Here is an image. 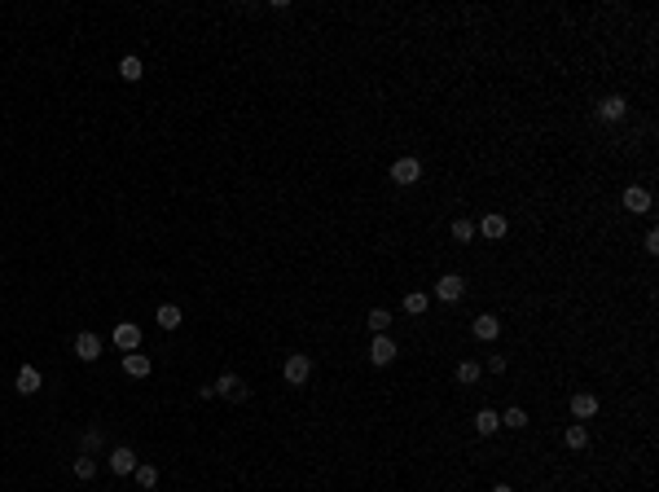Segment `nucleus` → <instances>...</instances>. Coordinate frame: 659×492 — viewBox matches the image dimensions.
I'll list each match as a JSON object with an SVG mask.
<instances>
[{"label":"nucleus","instance_id":"nucleus-1","mask_svg":"<svg viewBox=\"0 0 659 492\" xmlns=\"http://www.w3.org/2000/svg\"><path fill=\"white\" fill-rule=\"evenodd\" d=\"M282 378L291 382V387H304L308 378H313V361H308L304 352H295V356H286L282 361Z\"/></svg>","mask_w":659,"mask_h":492},{"label":"nucleus","instance_id":"nucleus-2","mask_svg":"<svg viewBox=\"0 0 659 492\" xmlns=\"http://www.w3.org/2000/svg\"><path fill=\"white\" fill-rule=\"evenodd\" d=\"M211 391H215V395H229V400H246V395H250V387H246V382L233 374V369H229V374H220V378H215V382H211Z\"/></svg>","mask_w":659,"mask_h":492},{"label":"nucleus","instance_id":"nucleus-3","mask_svg":"<svg viewBox=\"0 0 659 492\" xmlns=\"http://www.w3.org/2000/svg\"><path fill=\"white\" fill-rule=\"evenodd\" d=\"M391 181L395 185H417V181H422V163H417V159H395L391 163Z\"/></svg>","mask_w":659,"mask_h":492},{"label":"nucleus","instance_id":"nucleus-4","mask_svg":"<svg viewBox=\"0 0 659 492\" xmlns=\"http://www.w3.org/2000/svg\"><path fill=\"white\" fill-rule=\"evenodd\" d=\"M462 295H466V282L458 277V273H444V277L435 282V299H444V304H458Z\"/></svg>","mask_w":659,"mask_h":492},{"label":"nucleus","instance_id":"nucleus-5","mask_svg":"<svg viewBox=\"0 0 659 492\" xmlns=\"http://www.w3.org/2000/svg\"><path fill=\"white\" fill-rule=\"evenodd\" d=\"M395 352H400V347L391 343V334H374V347H369V361L374 365H391Z\"/></svg>","mask_w":659,"mask_h":492},{"label":"nucleus","instance_id":"nucleus-6","mask_svg":"<svg viewBox=\"0 0 659 492\" xmlns=\"http://www.w3.org/2000/svg\"><path fill=\"white\" fill-rule=\"evenodd\" d=\"M75 356H79V361H97V356H101V339L92 330L75 334Z\"/></svg>","mask_w":659,"mask_h":492},{"label":"nucleus","instance_id":"nucleus-7","mask_svg":"<svg viewBox=\"0 0 659 492\" xmlns=\"http://www.w3.org/2000/svg\"><path fill=\"white\" fill-rule=\"evenodd\" d=\"M624 115H629V101L624 97H602V101H598V119H607V124H620Z\"/></svg>","mask_w":659,"mask_h":492},{"label":"nucleus","instance_id":"nucleus-8","mask_svg":"<svg viewBox=\"0 0 659 492\" xmlns=\"http://www.w3.org/2000/svg\"><path fill=\"white\" fill-rule=\"evenodd\" d=\"M624 211H633V215L651 211V189H642V185H629V189H624Z\"/></svg>","mask_w":659,"mask_h":492},{"label":"nucleus","instance_id":"nucleus-9","mask_svg":"<svg viewBox=\"0 0 659 492\" xmlns=\"http://www.w3.org/2000/svg\"><path fill=\"white\" fill-rule=\"evenodd\" d=\"M14 387H18V395H35V391L44 387L40 369H35V365H22V369H18V382H14Z\"/></svg>","mask_w":659,"mask_h":492},{"label":"nucleus","instance_id":"nucleus-10","mask_svg":"<svg viewBox=\"0 0 659 492\" xmlns=\"http://www.w3.org/2000/svg\"><path fill=\"white\" fill-rule=\"evenodd\" d=\"M110 339H115V347H124V352H137V347H141V330L132 326V321H124V326H115Z\"/></svg>","mask_w":659,"mask_h":492},{"label":"nucleus","instance_id":"nucleus-11","mask_svg":"<svg viewBox=\"0 0 659 492\" xmlns=\"http://www.w3.org/2000/svg\"><path fill=\"white\" fill-rule=\"evenodd\" d=\"M506 229H510V224H506V215H497V211H488V215H484V220H479V224H475V233H484V237H493V242H497V237H506Z\"/></svg>","mask_w":659,"mask_h":492},{"label":"nucleus","instance_id":"nucleus-12","mask_svg":"<svg viewBox=\"0 0 659 492\" xmlns=\"http://www.w3.org/2000/svg\"><path fill=\"white\" fill-rule=\"evenodd\" d=\"M110 471L115 475H132V471H137V453H132L128 444H119V449L110 453Z\"/></svg>","mask_w":659,"mask_h":492},{"label":"nucleus","instance_id":"nucleus-13","mask_svg":"<svg viewBox=\"0 0 659 492\" xmlns=\"http://www.w3.org/2000/svg\"><path fill=\"white\" fill-rule=\"evenodd\" d=\"M475 339H484V343H493L497 334H501V317H493V312H488V317H475Z\"/></svg>","mask_w":659,"mask_h":492},{"label":"nucleus","instance_id":"nucleus-14","mask_svg":"<svg viewBox=\"0 0 659 492\" xmlns=\"http://www.w3.org/2000/svg\"><path fill=\"white\" fill-rule=\"evenodd\" d=\"M150 369H154V365H150L146 352H128V356H124V374H132V378H150Z\"/></svg>","mask_w":659,"mask_h":492},{"label":"nucleus","instance_id":"nucleus-15","mask_svg":"<svg viewBox=\"0 0 659 492\" xmlns=\"http://www.w3.org/2000/svg\"><path fill=\"white\" fill-rule=\"evenodd\" d=\"M571 413H576L580 422H584V417H593V413H598V395H589V391L571 395Z\"/></svg>","mask_w":659,"mask_h":492},{"label":"nucleus","instance_id":"nucleus-16","mask_svg":"<svg viewBox=\"0 0 659 492\" xmlns=\"http://www.w3.org/2000/svg\"><path fill=\"white\" fill-rule=\"evenodd\" d=\"M475 431H479V435H497V431H501V413L479 409V413H475Z\"/></svg>","mask_w":659,"mask_h":492},{"label":"nucleus","instance_id":"nucleus-17","mask_svg":"<svg viewBox=\"0 0 659 492\" xmlns=\"http://www.w3.org/2000/svg\"><path fill=\"white\" fill-rule=\"evenodd\" d=\"M154 321H159L163 330H176V326H181L185 317H181V308H176V304H163L159 312H154Z\"/></svg>","mask_w":659,"mask_h":492},{"label":"nucleus","instance_id":"nucleus-18","mask_svg":"<svg viewBox=\"0 0 659 492\" xmlns=\"http://www.w3.org/2000/svg\"><path fill=\"white\" fill-rule=\"evenodd\" d=\"M562 440H567V449H584V444H589V426H584V422H571L567 431H562Z\"/></svg>","mask_w":659,"mask_h":492},{"label":"nucleus","instance_id":"nucleus-19","mask_svg":"<svg viewBox=\"0 0 659 492\" xmlns=\"http://www.w3.org/2000/svg\"><path fill=\"white\" fill-rule=\"evenodd\" d=\"M426 308H431V295H426V291L404 295V312H413V317H426Z\"/></svg>","mask_w":659,"mask_h":492},{"label":"nucleus","instance_id":"nucleus-20","mask_svg":"<svg viewBox=\"0 0 659 492\" xmlns=\"http://www.w3.org/2000/svg\"><path fill=\"white\" fill-rule=\"evenodd\" d=\"M132 475H137V484L146 488V492L159 484V466H150V462H137V471H132Z\"/></svg>","mask_w":659,"mask_h":492},{"label":"nucleus","instance_id":"nucleus-21","mask_svg":"<svg viewBox=\"0 0 659 492\" xmlns=\"http://www.w3.org/2000/svg\"><path fill=\"white\" fill-rule=\"evenodd\" d=\"M387 326H391V312H387V308H374V312H369V330H374V334H387Z\"/></svg>","mask_w":659,"mask_h":492},{"label":"nucleus","instance_id":"nucleus-22","mask_svg":"<svg viewBox=\"0 0 659 492\" xmlns=\"http://www.w3.org/2000/svg\"><path fill=\"white\" fill-rule=\"evenodd\" d=\"M119 75H124L128 83H137L141 79V57H124V62H119Z\"/></svg>","mask_w":659,"mask_h":492},{"label":"nucleus","instance_id":"nucleus-23","mask_svg":"<svg viewBox=\"0 0 659 492\" xmlns=\"http://www.w3.org/2000/svg\"><path fill=\"white\" fill-rule=\"evenodd\" d=\"M501 426L523 431V426H527V413H523V409H506V413H501Z\"/></svg>","mask_w":659,"mask_h":492},{"label":"nucleus","instance_id":"nucleus-24","mask_svg":"<svg viewBox=\"0 0 659 492\" xmlns=\"http://www.w3.org/2000/svg\"><path fill=\"white\" fill-rule=\"evenodd\" d=\"M97 475V462L88 457V453H83V457H75V479H92Z\"/></svg>","mask_w":659,"mask_h":492},{"label":"nucleus","instance_id":"nucleus-25","mask_svg":"<svg viewBox=\"0 0 659 492\" xmlns=\"http://www.w3.org/2000/svg\"><path fill=\"white\" fill-rule=\"evenodd\" d=\"M458 382H466V387L479 382V365H475V361H462V365H458Z\"/></svg>","mask_w":659,"mask_h":492},{"label":"nucleus","instance_id":"nucleus-26","mask_svg":"<svg viewBox=\"0 0 659 492\" xmlns=\"http://www.w3.org/2000/svg\"><path fill=\"white\" fill-rule=\"evenodd\" d=\"M453 237H458V242H471V237H475V224H471V220H453Z\"/></svg>","mask_w":659,"mask_h":492},{"label":"nucleus","instance_id":"nucleus-27","mask_svg":"<svg viewBox=\"0 0 659 492\" xmlns=\"http://www.w3.org/2000/svg\"><path fill=\"white\" fill-rule=\"evenodd\" d=\"M97 449H101V431L88 426V431H83V453H97Z\"/></svg>","mask_w":659,"mask_h":492},{"label":"nucleus","instance_id":"nucleus-28","mask_svg":"<svg viewBox=\"0 0 659 492\" xmlns=\"http://www.w3.org/2000/svg\"><path fill=\"white\" fill-rule=\"evenodd\" d=\"M493 492H514V488H510V484H497V488H493Z\"/></svg>","mask_w":659,"mask_h":492}]
</instances>
